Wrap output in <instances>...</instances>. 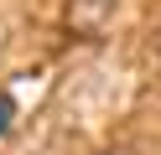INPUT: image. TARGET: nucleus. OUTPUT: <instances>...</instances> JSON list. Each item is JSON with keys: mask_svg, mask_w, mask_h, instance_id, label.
Here are the masks:
<instances>
[{"mask_svg": "<svg viewBox=\"0 0 161 155\" xmlns=\"http://www.w3.org/2000/svg\"><path fill=\"white\" fill-rule=\"evenodd\" d=\"M11 119H16V98H11V93H0V134L11 129Z\"/></svg>", "mask_w": 161, "mask_h": 155, "instance_id": "f257e3e1", "label": "nucleus"}]
</instances>
